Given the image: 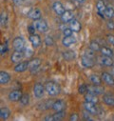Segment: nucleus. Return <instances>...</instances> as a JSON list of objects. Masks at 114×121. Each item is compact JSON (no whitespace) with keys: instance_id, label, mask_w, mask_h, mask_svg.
<instances>
[{"instance_id":"obj_17","label":"nucleus","mask_w":114,"mask_h":121,"mask_svg":"<svg viewBox=\"0 0 114 121\" xmlns=\"http://www.w3.org/2000/svg\"><path fill=\"white\" fill-rule=\"evenodd\" d=\"M28 68V61H25V62H21V63L17 64V65L14 67V71H15L16 73H23V72H25Z\"/></svg>"},{"instance_id":"obj_39","label":"nucleus","mask_w":114,"mask_h":121,"mask_svg":"<svg viewBox=\"0 0 114 121\" xmlns=\"http://www.w3.org/2000/svg\"><path fill=\"white\" fill-rule=\"evenodd\" d=\"M93 52H94V51H92V50L90 48V50H87V51H86V55H87V56H89V57H91V58H93V57H94V54H93Z\"/></svg>"},{"instance_id":"obj_45","label":"nucleus","mask_w":114,"mask_h":121,"mask_svg":"<svg viewBox=\"0 0 114 121\" xmlns=\"http://www.w3.org/2000/svg\"><path fill=\"white\" fill-rule=\"evenodd\" d=\"M12 1H13V3L16 4V5H21V4L23 3L24 0H12Z\"/></svg>"},{"instance_id":"obj_44","label":"nucleus","mask_w":114,"mask_h":121,"mask_svg":"<svg viewBox=\"0 0 114 121\" xmlns=\"http://www.w3.org/2000/svg\"><path fill=\"white\" fill-rule=\"evenodd\" d=\"M69 120L70 121H76V120H78V115L76 113H72L70 115V117H69Z\"/></svg>"},{"instance_id":"obj_2","label":"nucleus","mask_w":114,"mask_h":121,"mask_svg":"<svg viewBox=\"0 0 114 121\" xmlns=\"http://www.w3.org/2000/svg\"><path fill=\"white\" fill-rule=\"evenodd\" d=\"M33 26L35 27V29L37 30V31H39L41 33H46V32H48V30H49L47 22L45 20L41 19V18L38 19V20H34Z\"/></svg>"},{"instance_id":"obj_1","label":"nucleus","mask_w":114,"mask_h":121,"mask_svg":"<svg viewBox=\"0 0 114 121\" xmlns=\"http://www.w3.org/2000/svg\"><path fill=\"white\" fill-rule=\"evenodd\" d=\"M45 90L51 96H55L60 94V87L55 82H52V81H49L45 85Z\"/></svg>"},{"instance_id":"obj_34","label":"nucleus","mask_w":114,"mask_h":121,"mask_svg":"<svg viewBox=\"0 0 114 121\" xmlns=\"http://www.w3.org/2000/svg\"><path fill=\"white\" fill-rule=\"evenodd\" d=\"M7 19H8L7 13H2L1 16H0V24H1V26H5L7 24Z\"/></svg>"},{"instance_id":"obj_27","label":"nucleus","mask_w":114,"mask_h":121,"mask_svg":"<svg viewBox=\"0 0 114 121\" xmlns=\"http://www.w3.org/2000/svg\"><path fill=\"white\" fill-rule=\"evenodd\" d=\"M90 80L91 83L94 84V85H101V83H102V78H100V77H99L98 75H96V74L90 75Z\"/></svg>"},{"instance_id":"obj_31","label":"nucleus","mask_w":114,"mask_h":121,"mask_svg":"<svg viewBox=\"0 0 114 121\" xmlns=\"http://www.w3.org/2000/svg\"><path fill=\"white\" fill-rule=\"evenodd\" d=\"M28 100H30V96H28V94L22 95V96H21V98H20V102H21L22 105H24V106L28 105Z\"/></svg>"},{"instance_id":"obj_35","label":"nucleus","mask_w":114,"mask_h":121,"mask_svg":"<svg viewBox=\"0 0 114 121\" xmlns=\"http://www.w3.org/2000/svg\"><path fill=\"white\" fill-rule=\"evenodd\" d=\"M78 92H79V94H81V95H85L86 93L88 92V86L86 85V84L80 85V87H79V89H78Z\"/></svg>"},{"instance_id":"obj_46","label":"nucleus","mask_w":114,"mask_h":121,"mask_svg":"<svg viewBox=\"0 0 114 121\" xmlns=\"http://www.w3.org/2000/svg\"><path fill=\"white\" fill-rule=\"evenodd\" d=\"M45 120H47V121H49V120H50V121H53V115H49V116H47V117H45Z\"/></svg>"},{"instance_id":"obj_8","label":"nucleus","mask_w":114,"mask_h":121,"mask_svg":"<svg viewBox=\"0 0 114 121\" xmlns=\"http://www.w3.org/2000/svg\"><path fill=\"white\" fill-rule=\"evenodd\" d=\"M33 93H34V95L37 97V98H41L44 95V87L42 84L40 83H36L34 85V88H33Z\"/></svg>"},{"instance_id":"obj_28","label":"nucleus","mask_w":114,"mask_h":121,"mask_svg":"<svg viewBox=\"0 0 114 121\" xmlns=\"http://www.w3.org/2000/svg\"><path fill=\"white\" fill-rule=\"evenodd\" d=\"M100 51H101V52H102L103 55L109 56V57H112V56H113V52H112V50H110V49H108V48H106V47L101 48Z\"/></svg>"},{"instance_id":"obj_29","label":"nucleus","mask_w":114,"mask_h":121,"mask_svg":"<svg viewBox=\"0 0 114 121\" xmlns=\"http://www.w3.org/2000/svg\"><path fill=\"white\" fill-rule=\"evenodd\" d=\"M113 16H114V10L111 7H106V9L105 11V17L111 19Z\"/></svg>"},{"instance_id":"obj_5","label":"nucleus","mask_w":114,"mask_h":121,"mask_svg":"<svg viewBox=\"0 0 114 121\" xmlns=\"http://www.w3.org/2000/svg\"><path fill=\"white\" fill-rule=\"evenodd\" d=\"M101 78L102 80L108 86H114V78L112 77V75L108 73H102V75H101Z\"/></svg>"},{"instance_id":"obj_10","label":"nucleus","mask_w":114,"mask_h":121,"mask_svg":"<svg viewBox=\"0 0 114 121\" xmlns=\"http://www.w3.org/2000/svg\"><path fill=\"white\" fill-rule=\"evenodd\" d=\"M96 8H97V11H98V14L102 18H104L105 17V11H106V7L103 0H98L97 3H96Z\"/></svg>"},{"instance_id":"obj_37","label":"nucleus","mask_w":114,"mask_h":121,"mask_svg":"<svg viewBox=\"0 0 114 121\" xmlns=\"http://www.w3.org/2000/svg\"><path fill=\"white\" fill-rule=\"evenodd\" d=\"M25 56L26 57H32L33 56V51L32 50H30V49H25Z\"/></svg>"},{"instance_id":"obj_18","label":"nucleus","mask_w":114,"mask_h":121,"mask_svg":"<svg viewBox=\"0 0 114 121\" xmlns=\"http://www.w3.org/2000/svg\"><path fill=\"white\" fill-rule=\"evenodd\" d=\"M22 58H23V53H22V52H20V51H15V52L12 54L11 60H12V62H13V63H18L19 61H21Z\"/></svg>"},{"instance_id":"obj_48","label":"nucleus","mask_w":114,"mask_h":121,"mask_svg":"<svg viewBox=\"0 0 114 121\" xmlns=\"http://www.w3.org/2000/svg\"><path fill=\"white\" fill-rule=\"evenodd\" d=\"M111 73L114 74V66H112V68H111Z\"/></svg>"},{"instance_id":"obj_40","label":"nucleus","mask_w":114,"mask_h":121,"mask_svg":"<svg viewBox=\"0 0 114 121\" xmlns=\"http://www.w3.org/2000/svg\"><path fill=\"white\" fill-rule=\"evenodd\" d=\"M35 27L33 25V26H28V33H30L31 35H34V33H35Z\"/></svg>"},{"instance_id":"obj_7","label":"nucleus","mask_w":114,"mask_h":121,"mask_svg":"<svg viewBox=\"0 0 114 121\" xmlns=\"http://www.w3.org/2000/svg\"><path fill=\"white\" fill-rule=\"evenodd\" d=\"M52 9H53V11L55 12V13L58 14V15H62V14L65 13V11H66L65 8H64V6L62 5V3L59 2V1H56V2L53 3Z\"/></svg>"},{"instance_id":"obj_47","label":"nucleus","mask_w":114,"mask_h":121,"mask_svg":"<svg viewBox=\"0 0 114 121\" xmlns=\"http://www.w3.org/2000/svg\"><path fill=\"white\" fill-rule=\"evenodd\" d=\"M74 1H76V2H78V3H84L86 0H74Z\"/></svg>"},{"instance_id":"obj_16","label":"nucleus","mask_w":114,"mask_h":121,"mask_svg":"<svg viewBox=\"0 0 114 121\" xmlns=\"http://www.w3.org/2000/svg\"><path fill=\"white\" fill-rule=\"evenodd\" d=\"M100 62H101V64H103L104 66H107V67L113 66V60H112L111 57H109V56L102 55V56L100 57Z\"/></svg>"},{"instance_id":"obj_6","label":"nucleus","mask_w":114,"mask_h":121,"mask_svg":"<svg viewBox=\"0 0 114 121\" xmlns=\"http://www.w3.org/2000/svg\"><path fill=\"white\" fill-rule=\"evenodd\" d=\"M28 17L33 20H38L41 18V11L37 8L32 9L30 12L28 13Z\"/></svg>"},{"instance_id":"obj_21","label":"nucleus","mask_w":114,"mask_h":121,"mask_svg":"<svg viewBox=\"0 0 114 121\" xmlns=\"http://www.w3.org/2000/svg\"><path fill=\"white\" fill-rule=\"evenodd\" d=\"M41 64V60L39 58H34L32 61L28 62V68L31 70H36Z\"/></svg>"},{"instance_id":"obj_25","label":"nucleus","mask_w":114,"mask_h":121,"mask_svg":"<svg viewBox=\"0 0 114 121\" xmlns=\"http://www.w3.org/2000/svg\"><path fill=\"white\" fill-rule=\"evenodd\" d=\"M63 57L68 60V61H70V60L74 59L75 58V52H72V51H68V52H65L63 53Z\"/></svg>"},{"instance_id":"obj_42","label":"nucleus","mask_w":114,"mask_h":121,"mask_svg":"<svg viewBox=\"0 0 114 121\" xmlns=\"http://www.w3.org/2000/svg\"><path fill=\"white\" fill-rule=\"evenodd\" d=\"M106 26H107V28L109 29V30H114V22L113 21H108L107 23H106Z\"/></svg>"},{"instance_id":"obj_33","label":"nucleus","mask_w":114,"mask_h":121,"mask_svg":"<svg viewBox=\"0 0 114 121\" xmlns=\"http://www.w3.org/2000/svg\"><path fill=\"white\" fill-rule=\"evenodd\" d=\"M90 48L92 51H94V52H98V51L101 50L100 45H99L96 41H91V42L90 43Z\"/></svg>"},{"instance_id":"obj_14","label":"nucleus","mask_w":114,"mask_h":121,"mask_svg":"<svg viewBox=\"0 0 114 121\" xmlns=\"http://www.w3.org/2000/svg\"><path fill=\"white\" fill-rule=\"evenodd\" d=\"M103 100L107 106L114 107V95L112 94H106L103 96Z\"/></svg>"},{"instance_id":"obj_3","label":"nucleus","mask_w":114,"mask_h":121,"mask_svg":"<svg viewBox=\"0 0 114 121\" xmlns=\"http://www.w3.org/2000/svg\"><path fill=\"white\" fill-rule=\"evenodd\" d=\"M12 46L15 51L22 52L25 49V40L22 37H16L12 42Z\"/></svg>"},{"instance_id":"obj_4","label":"nucleus","mask_w":114,"mask_h":121,"mask_svg":"<svg viewBox=\"0 0 114 121\" xmlns=\"http://www.w3.org/2000/svg\"><path fill=\"white\" fill-rule=\"evenodd\" d=\"M104 88L100 85H92V86H89L88 87V93H90V94H93L95 95H102L104 93Z\"/></svg>"},{"instance_id":"obj_26","label":"nucleus","mask_w":114,"mask_h":121,"mask_svg":"<svg viewBox=\"0 0 114 121\" xmlns=\"http://www.w3.org/2000/svg\"><path fill=\"white\" fill-rule=\"evenodd\" d=\"M9 116H10V110L8 108L4 107L0 110V117H1V119H7Z\"/></svg>"},{"instance_id":"obj_13","label":"nucleus","mask_w":114,"mask_h":121,"mask_svg":"<svg viewBox=\"0 0 114 121\" xmlns=\"http://www.w3.org/2000/svg\"><path fill=\"white\" fill-rule=\"evenodd\" d=\"M65 107H66V103H65L63 100L59 99V100L54 101L53 106H52V109H53L55 112H61V111H64Z\"/></svg>"},{"instance_id":"obj_15","label":"nucleus","mask_w":114,"mask_h":121,"mask_svg":"<svg viewBox=\"0 0 114 121\" xmlns=\"http://www.w3.org/2000/svg\"><path fill=\"white\" fill-rule=\"evenodd\" d=\"M30 41L32 43V45L34 47V48H37L40 46L41 44V39H40V36L38 35H31L30 36Z\"/></svg>"},{"instance_id":"obj_38","label":"nucleus","mask_w":114,"mask_h":121,"mask_svg":"<svg viewBox=\"0 0 114 121\" xmlns=\"http://www.w3.org/2000/svg\"><path fill=\"white\" fill-rule=\"evenodd\" d=\"M45 42H46L47 46H52L53 45V40L50 36H47L46 39H45Z\"/></svg>"},{"instance_id":"obj_41","label":"nucleus","mask_w":114,"mask_h":121,"mask_svg":"<svg viewBox=\"0 0 114 121\" xmlns=\"http://www.w3.org/2000/svg\"><path fill=\"white\" fill-rule=\"evenodd\" d=\"M106 38H107L108 43H110L111 45H114V36H113L112 35H108L106 36Z\"/></svg>"},{"instance_id":"obj_30","label":"nucleus","mask_w":114,"mask_h":121,"mask_svg":"<svg viewBox=\"0 0 114 121\" xmlns=\"http://www.w3.org/2000/svg\"><path fill=\"white\" fill-rule=\"evenodd\" d=\"M64 116H65V112H64V111H61V112H56V113H55V114H53V121L61 120Z\"/></svg>"},{"instance_id":"obj_19","label":"nucleus","mask_w":114,"mask_h":121,"mask_svg":"<svg viewBox=\"0 0 114 121\" xmlns=\"http://www.w3.org/2000/svg\"><path fill=\"white\" fill-rule=\"evenodd\" d=\"M69 28L72 30L73 32L78 33V32H80V30H81V24H80L79 21L73 19V20H71L69 22Z\"/></svg>"},{"instance_id":"obj_11","label":"nucleus","mask_w":114,"mask_h":121,"mask_svg":"<svg viewBox=\"0 0 114 121\" xmlns=\"http://www.w3.org/2000/svg\"><path fill=\"white\" fill-rule=\"evenodd\" d=\"M84 108L85 110L89 112L90 113H97V108L95 107V104L94 103H91V102H89V101H86L84 103Z\"/></svg>"},{"instance_id":"obj_36","label":"nucleus","mask_w":114,"mask_h":121,"mask_svg":"<svg viewBox=\"0 0 114 121\" xmlns=\"http://www.w3.org/2000/svg\"><path fill=\"white\" fill-rule=\"evenodd\" d=\"M72 30L70 29V28H67V29H65L64 31H63V34H64V35L65 36H69V35H72Z\"/></svg>"},{"instance_id":"obj_24","label":"nucleus","mask_w":114,"mask_h":121,"mask_svg":"<svg viewBox=\"0 0 114 121\" xmlns=\"http://www.w3.org/2000/svg\"><path fill=\"white\" fill-rule=\"evenodd\" d=\"M85 98H86V101H89V102H91V103H94V104H96L98 102L97 96L93 94H90V93H88V95H86Z\"/></svg>"},{"instance_id":"obj_9","label":"nucleus","mask_w":114,"mask_h":121,"mask_svg":"<svg viewBox=\"0 0 114 121\" xmlns=\"http://www.w3.org/2000/svg\"><path fill=\"white\" fill-rule=\"evenodd\" d=\"M82 64L86 68H92L94 66V60L91 57H89L87 55H84L82 57Z\"/></svg>"},{"instance_id":"obj_20","label":"nucleus","mask_w":114,"mask_h":121,"mask_svg":"<svg viewBox=\"0 0 114 121\" xmlns=\"http://www.w3.org/2000/svg\"><path fill=\"white\" fill-rule=\"evenodd\" d=\"M61 19L63 22L67 23V22H70L71 20H73V14L71 12L69 11H65V13L61 15Z\"/></svg>"},{"instance_id":"obj_23","label":"nucleus","mask_w":114,"mask_h":121,"mask_svg":"<svg viewBox=\"0 0 114 121\" xmlns=\"http://www.w3.org/2000/svg\"><path fill=\"white\" fill-rule=\"evenodd\" d=\"M11 79V76L6 72H0V83L1 84H7Z\"/></svg>"},{"instance_id":"obj_12","label":"nucleus","mask_w":114,"mask_h":121,"mask_svg":"<svg viewBox=\"0 0 114 121\" xmlns=\"http://www.w3.org/2000/svg\"><path fill=\"white\" fill-rule=\"evenodd\" d=\"M22 96V93L19 90H14L9 94V99L11 101H18Z\"/></svg>"},{"instance_id":"obj_43","label":"nucleus","mask_w":114,"mask_h":121,"mask_svg":"<svg viewBox=\"0 0 114 121\" xmlns=\"http://www.w3.org/2000/svg\"><path fill=\"white\" fill-rule=\"evenodd\" d=\"M6 51H7V46L1 44V48H0V52H1V54L4 55V53L6 52Z\"/></svg>"},{"instance_id":"obj_22","label":"nucleus","mask_w":114,"mask_h":121,"mask_svg":"<svg viewBox=\"0 0 114 121\" xmlns=\"http://www.w3.org/2000/svg\"><path fill=\"white\" fill-rule=\"evenodd\" d=\"M62 43L65 47H69L70 45L74 44L75 43V38L71 35H69V36H65L64 39L62 40Z\"/></svg>"},{"instance_id":"obj_32","label":"nucleus","mask_w":114,"mask_h":121,"mask_svg":"<svg viewBox=\"0 0 114 121\" xmlns=\"http://www.w3.org/2000/svg\"><path fill=\"white\" fill-rule=\"evenodd\" d=\"M53 101L52 100H47V101H45L44 103H42L40 106L41 107H43L42 109H44V110H47V109H49V108H52V106H53Z\"/></svg>"}]
</instances>
